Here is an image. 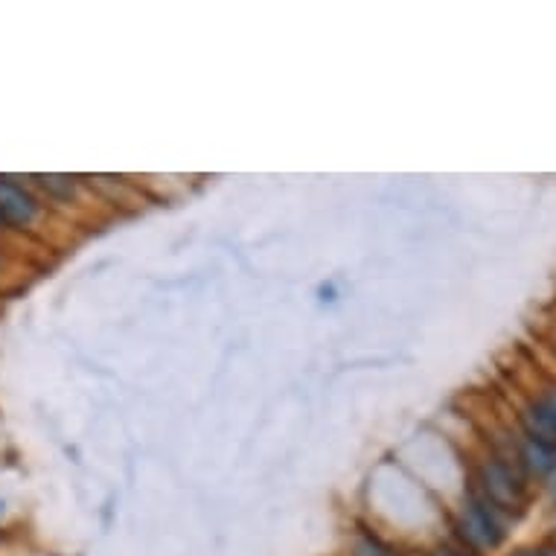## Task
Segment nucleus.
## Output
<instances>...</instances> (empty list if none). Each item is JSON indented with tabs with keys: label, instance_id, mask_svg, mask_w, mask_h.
<instances>
[{
	"label": "nucleus",
	"instance_id": "obj_11",
	"mask_svg": "<svg viewBox=\"0 0 556 556\" xmlns=\"http://www.w3.org/2000/svg\"><path fill=\"white\" fill-rule=\"evenodd\" d=\"M0 513H3V501H0Z\"/></svg>",
	"mask_w": 556,
	"mask_h": 556
},
{
	"label": "nucleus",
	"instance_id": "obj_2",
	"mask_svg": "<svg viewBox=\"0 0 556 556\" xmlns=\"http://www.w3.org/2000/svg\"><path fill=\"white\" fill-rule=\"evenodd\" d=\"M481 495L495 504L501 513H510V510H522V484L513 478V472L504 466V463H498V460H492L487 463L484 469H481Z\"/></svg>",
	"mask_w": 556,
	"mask_h": 556
},
{
	"label": "nucleus",
	"instance_id": "obj_8",
	"mask_svg": "<svg viewBox=\"0 0 556 556\" xmlns=\"http://www.w3.org/2000/svg\"><path fill=\"white\" fill-rule=\"evenodd\" d=\"M431 556H460L458 551H452V548H440V551H434Z\"/></svg>",
	"mask_w": 556,
	"mask_h": 556
},
{
	"label": "nucleus",
	"instance_id": "obj_1",
	"mask_svg": "<svg viewBox=\"0 0 556 556\" xmlns=\"http://www.w3.org/2000/svg\"><path fill=\"white\" fill-rule=\"evenodd\" d=\"M458 530L469 548H475V551H492V548H498L501 539H504L501 510H498L495 504H490L484 495H475V498L463 507V513H460Z\"/></svg>",
	"mask_w": 556,
	"mask_h": 556
},
{
	"label": "nucleus",
	"instance_id": "obj_10",
	"mask_svg": "<svg viewBox=\"0 0 556 556\" xmlns=\"http://www.w3.org/2000/svg\"><path fill=\"white\" fill-rule=\"evenodd\" d=\"M542 556H556V551H542Z\"/></svg>",
	"mask_w": 556,
	"mask_h": 556
},
{
	"label": "nucleus",
	"instance_id": "obj_7",
	"mask_svg": "<svg viewBox=\"0 0 556 556\" xmlns=\"http://www.w3.org/2000/svg\"><path fill=\"white\" fill-rule=\"evenodd\" d=\"M41 187L56 193V196H73V181L65 178V175H38Z\"/></svg>",
	"mask_w": 556,
	"mask_h": 556
},
{
	"label": "nucleus",
	"instance_id": "obj_5",
	"mask_svg": "<svg viewBox=\"0 0 556 556\" xmlns=\"http://www.w3.org/2000/svg\"><path fill=\"white\" fill-rule=\"evenodd\" d=\"M522 463L533 475H548L556 469V452L536 440H527L522 446Z\"/></svg>",
	"mask_w": 556,
	"mask_h": 556
},
{
	"label": "nucleus",
	"instance_id": "obj_9",
	"mask_svg": "<svg viewBox=\"0 0 556 556\" xmlns=\"http://www.w3.org/2000/svg\"><path fill=\"white\" fill-rule=\"evenodd\" d=\"M516 556H542V551H522V554Z\"/></svg>",
	"mask_w": 556,
	"mask_h": 556
},
{
	"label": "nucleus",
	"instance_id": "obj_6",
	"mask_svg": "<svg viewBox=\"0 0 556 556\" xmlns=\"http://www.w3.org/2000/svg\"><path fill=\"white\" fill-rule=\"evenodd\" d=\"M353 556H396V554H393L385 542H379L376 536H367V533H364V536H359V539L353 542Z\"/></svg>",
	"mask_w": 556,
	"mask_h": 556
},
{
	"label": "nucleus",
	"instance_id": "obj_3",
	"mask_svg": "<svg viewBox=\"0 0 556 556\" xmlns=\"http://www.w3.org/2000/svg\"><path fill=\"white\" fill-rule=\"evenodd\" d=\"M524 428L530 440L556 452V388L530 402V408L524 411Z\"/></svg>",
	"mask_w": 556,
	"mask_h": 556
},
{
	"label": "nucleus",
	"instance_id": "obj_4",
	"mask_svg": "<svg viewBox=\"0 0 556 556\" xmlns=\"http://www.w3.org/2000/svg\"><path fill=\"white\" fill-rule=\"evenodd\" d=\"M35 216H38L35 198L24 187L12 184L9 178H0V222L24 228L33 222Z\"/></svg>",
	"mask_w": 556,
	"mask_h": 556
}]
</instances>
